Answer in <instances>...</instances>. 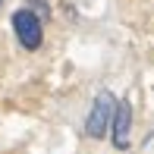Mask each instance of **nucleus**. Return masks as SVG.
I'll list each match as a JSON object with an SVG mask.
<instances>
[{"mask_svg": "<svg viewBox=\"0 0 154 154\" xmlns=\"http://www.w3.org/2000/svg\"><path fill=\"white\" fill-rule=\"evenodd\" d=\"M113 113H116V97L110 91H97L91 110H88V120H85V135L88 138H104L113 123Z\"/></svg>", "mask_w": 154, "mask_h": 154, "instance_id": "f257e3e1", "label": "nucleus"}, {"mask_svg": "<svg viewBox=\"0 0 154 154\" xmlns=\"http://www.w3.org/2000/svg\"><path fill=\"white\" fill-rule=\"evenodd\" d=\"M13 32H16L19 44L25 47V51H38L41 41H44V29H41V19L35 16L29 6H22V10L13 13Z\"/></svg>", "mask_w": 154, "mask_h": 154, "instance_id": "f03ea898", "label": "nucleus"}, {"mask_svg": "<svg viewBox=\"0 0 154 154\" xmlns=\"http://www.w3.org/2000/svg\"><path fill=\"white\" fill-rule=\"evenodd\" d=\"M129 129H132V104L129 97L116 101V113H113V123H110V135H113V148L126 151L129 148Z\"/></svg>", "mask_w": 154, "mask_h": 154, "instance_id": "7ed1b4c3", "label": "nucleus"}, {"mask_svg": "<svg viewBox=\"0 0 154 154\" xmlns=\"http://www.w3.org/2000/svg\"><path fill=\"white\" fill-rule=\"evenodd\" d=\"M29 10L38 19H51V6H47V0H29Z\"/></svg>", "mask_w": 154, "mask_h": 154, "instance_id": "20e7f679", "label": "nucleus"}, {"mask_svg": "<svg viewBox=\"0 0 154 154\" xmlns=\"http://www.w3.org/2000/svg\"><path fill=\"white\" fill-rule=\"evenodd\" d=\"M0 6H3V0H0Z\"/></svg>", "mask_w": 154, "mask_h": 154, "instance_id": "39448f33", "label": "nucleus"}]
</instances>
